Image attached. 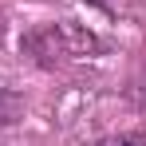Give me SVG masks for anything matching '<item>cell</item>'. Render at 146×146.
Returning <instances> with one entry per match:
<instances>
[{
    "instance_id": "obj_1",
    "label": "cell",
    "mask_w": 146,
    "mask_h": 146,
    "mask_svg": "<svg viewBox=\"0 0 146 146\" xmlns=\"http://www.w3.org/2000/svg\"><path fill=\"white\" fill-rule=\"evenodd\" d=\"M20 51L40 71H59V67H67L79 55L103 51V40L95 32L71 24V20H48V24H36L20 36Z\"/></svg>"
},
{
    "instance_id": "obj_2",
    "label": "cell",
    "mask_w": 146,
    "mask_h": 146,
    "mask_svg": "<svg viewBox=\"0 0 146 146\" xmlns=\"http://www.w3.org/2000/svg\"><path fill=\"white\" fill-rule=\"evenodd\" d=\"M20 119H24V95L12 87H0V130L16 126Z\"/></svg>"
},
{
    "instance_id": "obj_3",
    "label": "cell",
    "mask_w": 146,
    "mask_h": 146,
    "mask_svg": "<svg viewBox=\"0 0 146 146\" xmlns=\"http://www.w3.org/2000/svg\"><path fill=\"white\" fill-rule=\"evenodd\" d=\"M95 146H146V130H115V134H103Z\"/></svg>"
}]
</instances>
